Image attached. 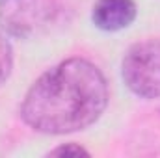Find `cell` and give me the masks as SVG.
<instances>
[{"label":"cell","instance_id":"cell-2","mask_svg":"<svg viewBox=\"0 0 160 158\" xmlns=\"http://www.w3.org/2000/svg\"><path fill=\"white\" fill-rule=\"evenodd\" d=\"M121 75L134 95L160 99V39L134 43L123 56Z\"/></svg>","mask_w":160,"mask_h":158},{"label":"cell","instance_id":"cell-1","mask_svg":"<svg viewBox=\"0 0 160 158\" xmlns=\"http://www.w3.org/2000/svg\"><path fill=\"white\" fill-rule=\"evenodd\" d=\"M108 104V84L101 69L84 58H69L32 84L21 116L43 134H69L93 125Z\"/></svg>","mask_w":160,"mask_h":158},{"label":"cell","instance_id":"cell-5","mask_svg":"<svg viewBox=\"0 0 160 158\" xmlns=\"http://www.w3.org/2000/svg\"><path fill=\"white\" fill-rule=\"evenodd\" d=\"M13 65V56H11V47L6 41V37L0 34V86L9 78Z\"/></svg>","mask_w":160,"mask_h":158},{"label":"cell","instance_id":"cell-3","mask_svg":"<svg viewBox=\"0 0 160 158\" xmlns=\"http://www.w3.org/2000/svg\"><path fill=\"white\" fill-rule=\"evenodd\" d=\"M56 13L54 0H0V28L13 37H30Z\"/></svg>","mask_w":160,"mask_h":158},{"label":"cell","instance_id":"cell-4","mask_svg":"<svg viewBox=\"0 0 160 158\" xmlns=\"http://www.w3.org/2000/svg\"><path fill=\"white\" fill-rule=\"evenodd\" d=\"M93 24L104 32H118L136 19L134 0H97L91 11Z\"/></svg>","mask_w":160,"mask_h":158},{"label":"cell","instance_id":"cell-6","mask_svg":"<svg viewBox=\"0 0 160 158\" xmlns=\"http://www.w3.org/2000/svg\"><path fill=\"white\" fill-rule=\"evenodd\" d=\"M50 155H65V156H67V155H75V156H78V155H88V151L82 149V147H78V145L69 143V145H62V147L50 151Z\"/></svg>","mask_w":160,"mask_h":158}]
</instances>
